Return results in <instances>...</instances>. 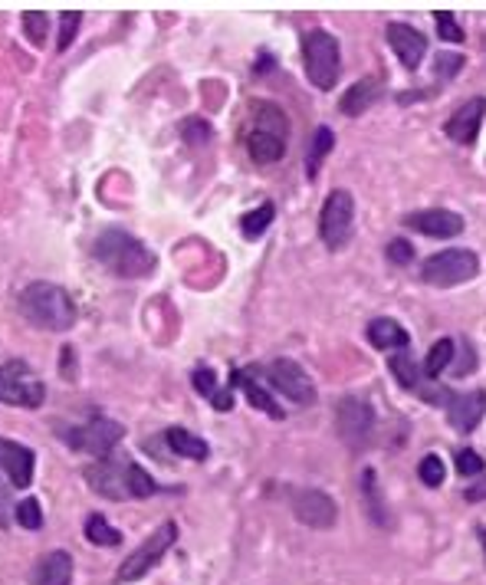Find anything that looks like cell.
Segmentation results:
<instances>
[{"label": "cell", "instance_id": "cell-1", "mask_svg": "<svg viewBox=\"0 0 486 585\" xmlns=\"http://www.w3.org/2000/svg\"><path fill=\"white\" fill-rule=\"evenodd\" d=\"M21 313L46 333H66L80 319L76 300L56 283H30L21 292Z\"/></svg>", "mask_w": 486, "mask_h": 585}, {"label": "cell", "instance_id": "cell-2", "mask_svg": "<svg viewBox=\"0 0 486 585\" xmlns=\"http://www.w3.org/2000/svg\"><path fill=\"white\" fill-rule=\"evenodd\" d=\"M92 257L115 276L135 280V276H148L155 270V253L145 247L138 237L125 231H102L92 243Z\"/></svg>", "mask_w": 486, "mask_h": 585}, {"label": "cell", "instance_id": "cell-3", "mask_svg": "<svg viewBox=\"0 0 486 585\" xmlns=\"http://www.w3.org/2000/svg\"><path fill=\"white\" fill-rule=\"evenodd\" d=\"M303 60L306 76L315 89H335L339 72H342V56H339V40L329 30H309L303 37Z\"/></svg>", "mask_w": 486, "mask_h": 585}, {"label": "cell", "instance_id": "cell-4", "mask_svg": "<svg viewBox=\"0 0 486 585\" xmlns=\"http://www.w3.org/2000/svg\"><path fill=\"white\" fill-rule=\"evenodd\" d=\"M476 273H480V257H476L473 250H460V247L434 253V257H427L424 267H421L424 283L440 286V290H447V286H460V283L473 280Z\"/></svg>", "mask_w": 486, "mask_h": 585}, {"label": "cell", "instance_id": "cell-5", "mask_svg": "<svg viewBox=\"0 0 486 585\" xmlns=\"http://www.w3.org/2000/svg\"><path fill=\"white\" fill-rule=\"evenodd\" d=\"M352 227H355V201L352 194L339 188L325 198L323 211H319V237L329 250H342L345 243L352 241Z\"/></svg>", "mask_w": 486, "mask_h": 585}, {"label": "cell", "instance_id": "cell-6", "mask_svg": "<svg viewBox=\"0 0 486 585\" xmlns=\"http://www.w3.org/2000/svg\"><path fill=\"white\" fill-rule=\"evenodd\" d=\"M60 437L72 451H82V454H92V457H109L115 451L125 431H122V424L109 421V418H92L86 424H76V428H66L60 431Z\"/></svg>", "mask_w": 486, "mask_h": 585}, {"label": "cell", "instance_id": "cell-7", "mask_svg": "<svg viewBox=\"0 0 486 585\" xmlns=\"http://www.w3.org/2000/svg\"><path fill=\"white\" fill-rule=\"evenodd\" d=\"M174 539H178V526L168 520V523L158 526V530H155V533L119 565V582H138V579H145L155 565L162 563V555L172 549Z\"/></svg>", "mask_w": 486, "mask_h": 585}, {"label": "cell", "instance_id": "cell-8", "mask_svg": "<svg viewBox=\"0 0 486 585\" xmlns=\"http://www.w3.org/2000/svg\"><path fill=\"white\" fill-rule=\"evenodd\" d=\"M46 398V385L23 362H7L0 369V402L17 408H40Z\"/></svg>", "mask_w": 486, "mask_h": 585}, {"label": "cell", "instance_id": "cell-9", "mask_svg": "<svg viewBox=\"0 0 486 585\" xmlns=\"http://www.w3.org/2000/svg\"><path fill=\"white\" fill-rule=\"evenodd\" d=\"M335 424H339V434L348 447H362L372 441V431H375V411L372 404L362 402V398H342L339 408H335Z\"/></svg>", "mask_w": 486, "mask_h": 585}, {"label": "cell", "instance_id": "cell-10", "mask_svg": "<svg viewBox=\"0 0 486 585\" xmlns=\"http://www.w3.org/2000/svg\"><path fill=\"white\" fill-rule=\"evenodd\" d=\"M289 506H293V516L303 526H313V530H329L335 526V500L323 490H313V487H296L289 490Z\"/></svg>", "mask_w": 486, "mask_h": 585}, {"label": "cell", "instance_id": "cell-11", "mask_svg": "<svg viewBox=\"0 0 486 585\" xmlns=\"http://www.w3.org/2000/svg\"><path fill=\"white\" fill-rule=\"evenodd\" d=\"M266 382L296 404H313L315 402L313 378H309V375L303 372V365L293 362V359H276V362H270V369H266Z\"/></svg>", "mask_w": 486, "mask_h": 585}, {"label": "cell", "instance_id": "cell-12", "mask_svg": "<svg viewBox=\"0 0 486 585\" xmlns=\"http://www.w3.org/2000/svg\"><path fill=\"white\" fill-rule=\"evenodd\" d=\"M129 464L132 461H115L112 454L102 457L92 467H86V480L105 500H132V494H129Z\"/></svg>", "mask_w": 486, "mask_h": 585}, {"label": "cell", "instance_id": "cell-13", "mask_svg": "<svg viewBox=\"0 0 486 585\" xmlns=\"http://www.w3.org/2000/svg\"><path fill=\"white\" fill-rule=\"evenodd\" d=\"M33 467H37V454L30 447L0 437V474L7 477L13 490H27L33 484Z\"/></svg>", "mask_w": 486, "mask_h": 585}, {"label": "cell", "instance_id": "cell-14", "mask_svg": "<svg viewBox=\"0 0 486 585\" xmlns=\"http://www.w3.org/2000/svg\"><path fill=\"white\" fill-rule=\"evenodd\" d=\"M405 224L411 231L427 233V237H437V241H447V237H457L464 231V217L454 211H444V208H431V211H415L407 214Z\"/></svg>", "mask_w": 486, "mask_h": 585}, {"label": "cell", "instance_id": "cell-15", "mask_svg": "<svg viewBox=\"0 0 486 585\" xmlns=\"http://www.w3.org/2000/svg\"><path fill=\"white\" fill-rule=\"evenodd\" d=\"M483 115H486V99L476 96V99L464 102V106L447 119L444 131L457 141V145H473L476 135H480V125H483Z\"/></svg>", "mask_w": 486, "mask_h": 585}, {"label": "cell", "instance_id": "cell-16", "mask_svg": "<svg viewBox=\"0 0 486 585\" xmlns=\"http://www.w3.org/2000/svg\"><path fill=\"white\" fill-rule=\"evenodd\" d=\"M388 43L398 53V60L405 63L407 70H417V63L424 60L427 53V37L421 30H415L411 23H391L388 27Z\"/></svg>", "mask_w": 486, "mask_h": 585}, {"label": "cell", "instance_id": "cell-17", "mask_svg": "<svg viewBox=\"0 0 486 585\" xmlns=\"http://www.w3.org/2000/svg\"><path fill=\"white\" fill-rule=\"evenodd\" d=\"M486 414V392H466V394H454L450 404H447V418L454 424L457 431H473L476 424L483 421Z\"/></svg>", "mask_w": 486, "mask_h": 585}, {"label": "cell", "instance_id": "cell-18", "mask_svg": "<svg viewBox=\"0 0 486 585\" xmlns=\"http://www.w3.org/2000/svg\"><path fill=\"white\" fill-rule=\"evenodd\" d=\"M33 585H72V555L63 549H53L37 563L30 575Z\"/></svg>", "mask_w": 486, "mask_h": 585}, {"label": "cell", "instance_id": "cell-19", "mask_svg": "<svg viewBox=\"0 0 486 585\" xmlns=\"http://www.w3.org/2000/svg\"><path fill=\"white\" fill-rule=\"evenodd\" d=\"M247 152H250V158H254L256 165H273L283 158L286 139L283 135H276V131L254 129L250 135H247Z\"/></svg>", "mask_w": 486, "mask_h": 585}, {"label": "cell", "instance_id": "cell-20", "mask_svg": "<svg viewBox=\"0 0 486 585\" xmlns=\"http://www.w3.org/2000/svg\"><path fill=\"white\" fill-rule=\"evenodd\" d=\"M368 343L381 349V352H401L411 339H407V329L395 319H372L368 323Z\"/></svg>", "mask_w": 486, "mask_h": 585}, {"label": "cell", "instance_id": "cell-21", "mask_svg": "<svg viewBox=\"0 0 486 585\" xmlns=\"http://www.w3.org/2000/svg\"><path fill=\"white\" fill-rule=\"evenodd\" d=\"M362 496H364V510L372 516V523L388 530L391 526V516H388V504H385V494H381V487H378V477L375 471L368 467L362 474Z\"/></svg>", "mask_w": 486, "mask_h": 585}, {"label": "cell", "instance_id": "cell-22", "mask_svg": "<svg viewBox=\"0 0 486 585\" xmlns=\"http://www.w3.org/2000/svg\"><path fill=\"white\" fill-rule=\"evenodd\" d=\"M164 441H168V447H172L174 454L188 457V461H207V454H211L207 441L197 437V434H191L188 428H168V431H164Z\"/></svg>", "mask_w": 486, "mask_h": 585}, {"label": "cell", "instance_id": "cell-23", "mask_svg": "<svg viewBox=\"0 0 486 585\" xmlns=\"http://www.w3.org/2000/svg\"><path fill=\"white\" fill-rule=\"evenodd\" d=\"M230 385L243 388V394L250 398V404H254V408H260L264 414H270V418H276V421L283 418V408H280V404L270 398V392H266V388H260V385H256V378H250V372H233L230 375Z\"/></svg>", "mask_w": 486, "mask_h": 585}, {"label": "cell", "instance_id": "cell-24", "mask_svg": "<svg viewBox=\"0 0 486 585\" xmlns=\"http://www.w3.org/2000/svg\"><path fill=\"white\" fill-rule=\"evenodd\" d=\"M378 92H381L378 89V80H358L352 89H345L339 109H342L345 115H362L368 106H375Z\"/></svg>", "mask_w": 486, "mask_h": 585}, {"label": "cell", "instance_id": "cell-25", "mask_svg": "<svg viewBox=\"0 0 486 585\" xmlns=\"http://www.w3.org/2000/svg\"><path fill=\"white\" fill-rule=\"evenodd\" d=\"M332 145H335V135H332V129H315V135H313V145H309V155H306V172H309V178H315L319 174V165H323V158L329 152H332Z\"/></svg>", "mask_w": 486, "mask_h": 585}, {"label": "cell", "instance_id": "cell-26", "mask_svg": "<svg viewBox=\"0 0 486 585\" xmlns=\"http://www.w3.org/2000/svg\"><path fill=\"white\" fill-rule=\"evenodd\" d=\"M273 217H276V208L270 201L266 204H260L256 211H250V214H243V221H240V231H243V237L247 241H256L260 233H266V227L273 224Z\"/></svg>", "mask_w": 486, "mask_h": 585}, {"label": "cell", "instance_id": "cell-27", "mask_svg": "<svg viewBox=\"0 0 486 585\" xmlns=\"http://www.w3.org/2000/svg\"><path fill=\"white\" fill-rule=\"evenodd\" d=\"M82 530H86V539H89L92 546H119L122 543L119 530L105 523V516H99V513L86 516V526H82Z\"/></svg>", "mask_w": 486, "mask_h": 585}, {"label": "cell", "instance_id": "cell-28", "mask_svg": "<svg viewBox=\"0 0 486 585\" xmlns=\"http://www.w3.org/2000/svg\"><path fill=\"white\" fill-rule=\"evenodd\" d=\"M391 375H395L398 382H401V388H421V369H417V362L411 359L407 352H395L391 355Z\"/></svg>", "mask_w": 486, "mask_h": 585}, {"label": "cell", "instance_id": "cell-29", "mask_svg": "<svg viewBox=\"0 0 486 585\" xmlns=\"http://www.w3.org/2000/svg\"><path fill=\"white\" fill-rule=\"evenodd\" d=\"M450 362H454V339H440V343H434V349L427 352L424 372L431 375V378H437V375H444V369Z\"/></svg>", "mask_w": 486, "mask_h": 585}, {"label": "cell", "instance_id": "cell-30", "mask_svg": "<svg viewBox=\"0 0 486 585\" xmlns=\"http://www.w3.org/2000/svg\"><path fill=\"white\" fill-rule=\"evenodd\" d=\"M129 494H132V500H145V496L158 494V484L152 480V474H145L135 461L129 464Z\"/></svg>", "mask_w": 486, "mask_h": 585}, {"label": "cell", "instance_id": "cell-31", "mask_svg": "<svg viewBox=\"0 0 486 585\" xmlns=\"http://www.w3.org/2000/svg\"><path fill=\"white\" fill-rule=\"evenodd\" d=\"M23 33H27V40L43 47L46 40V33H50V21H46V13L43 11H27L23 13Z\"/></svg>", "mask_w": 486, "mask_h": 585}, {"label": "cell", "instance_id": "cell-32", "mask_svg": "<svg viewBox=\"0 0 486 585\" xmlns=\"http://www.w3.org/2000/svg\"><path fill=\"white\" fill-rule=\"evenodd\" d=\"M417 474H421V480H424L427 487H440L447 477V467H444V457L437 454H427L421 464H417Z\"/></svg>", "mask_w": 486, "mask_h": 585}, {"label": "cell", "instance_id": "cell-33", "mask_svg": "<svg viewBox=\"0 0 486 585\" xmlns=\"http://www.w3.org/2000/svg\"><path fill=\"white\" fill-rule=\"evenodd\" d=\"M13 520L23 526V530H40L43 526V510H40V500H23V504H17V510H13Z\"/></svg>", "mask_w": 486, "mask_h": 585}, {"label": "cell", "instance_id": "cell-34", "mask_svg": "<svg viewBox=\"0 0 486 585\" xmlns=\"http://www.w3.org/2000/svg\"><path fill=\"white\" fill-rule=\"evenodd\" d=\"M80 21H82L80 11H66V13H63L60 40H56V50H60V53H66L72 47V40H76V30H80Z\"/></svg>", "mask_w": 486, "mask_h": 585}, {"label": "cell", "instance_id": "cell-35", "mask_svg": "<svg viewBox=\"0 0 486 585\" xmlns=\"http://www.w3.org/2000/svg\"><path fill=\"white\" fill-rule=\"evenodd\" d=\"M434 23H437V33H440V40H450V43L464 40V30L457 27L454 13H450V11H434Z\"/></svg>", "mask_w": 486, "mask_h": 585}, {"label": "cell", "instance_id": "cell-36", "mask_svg": "<svg viewBox=\"0 0 486 585\" xmlns=\"http://www.w3.org/2000/svg\"><path fill=\"white\" fill-rule=\"evenodd\" d=\"M457 471L464 477H473V474H483V457L464 447V451H457Z\"/></svg>", "mask_w": 486, "mask_h": 585}, {"label": "cell", "instance_id": "cell-37", "mask_svg": "<svg viewBox=\"0 0 486 585\" xmlns=\"http://www.w3.org/2000/svg\"><path fill=\"white\" fill-rule=\"evenodd\" d=\"M388 260L398 263V267H405V263L415 260V247H411V243H407V241H401V237H398V241L388 243Z\"/></svg>", "mask_w": 486, "mask_h": 585}, {"label": "cell", "instance_id": "cell-38", "mask_svg": "<svg viewBox=\"0 0 486 585\" xmlns=\"http://www.w3.org/2000/svg\"><path fill=\"white\" fill-rule=\"evenodd\" d=\"M194 388H197L204 398H214V394H217V378H214L211 369H197V372H194Z\"/></svg>", "mask_w": 486, "mask_h": 585}, {"label": "cell", "instance_id": "cell-39", "mask_svg": "<svg viewBox=\"0 0 486 585\" xmlns=\"http://www.w3.org/2000/svg\"><path fill=\"white\" fill-rule=\"evenodd\" d=\"M184 135H188V141H194V145H201V141L211 139V125L207 122H197V119H188L184 122Z\"/></svg>", "mask_w": 486, "mask_h": 585}, {"label": "cell", "instance_id": "cell-40", "mask_svg": "<svg viewBox=\"0 0 486 585\" xmlns=\"http://www.w3.org/2000/svg\"><path fill=\"white\" fill-rule=\"evenodd\" d=\"M460 66H464V56H457V53H447V56L440 53L437 56V76H454Z\"/></svg>", "mask_w": 486, "mask_h": 585}, {"label": "cell", "instance_id": "cell-41", "mask_svg": "<svg viewBox=\"0 0 486 585\" xmlns=\"http://www.w3.org/2000/svg\"><path fill=\"white\" fill-rule=\"evenodd\" d=\"M211 402H214V408H217V411H230V408H233V394L230 392H217Z\"/></svg>", "mask_w": 486, "mask_h": 585}, {"label": "cell", "instance_id": "cell-42", "mask_svg": "<svg viewBox=\"0 0 486 585\" xmlns=\"http://www.w3.org/2000/svg\"><path fill=\"white\" fill-rule=\"evenodd\" d=\"M0 526H11V516H7V490H0Z\"/></svg>", "mask_w": 486, "mask_h": 585}, {"label": "cell", "instance_id": "cell-43", "mask_svg": "<svg viewBox=\"0 0 486 585\" xmlns=\"http://www.w3.org/2000/svg\"><path fill=\"white\" fill-rule=\"evenodd\" d=\"M486 496V480L480 487H470V490H466V500H483Z\"/></svg>", "mask_w": 486, "mask_h": 585}, {"label": "cell", "instance_id": "cell-44", "mask_svg": "<svg viewBox=\"0 0 486 585\" xmlns=\"http://www.w3.org/2000/svg\"><path fill=\"white\" fill-rule=\"evenodd\" d=\"M480 539H483V555H486V530H483V533H480Z\"/></svg>", "mask_w": 486, "mask_h": 585}]
</instances>
